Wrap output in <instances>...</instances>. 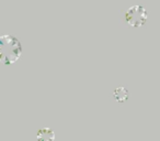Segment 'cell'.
Wrapping results in <instances>:
<instances>
[{
	"label": "cell",
	"mask_w": 160,
	"mask_h": 141,
	"mask_svg": "<svg viewBox=\"0 0 160 141\" xmlns=\"http://www.w3.org/2000/svg\"><path fill=\"white\" fill-rule=\"evenodd\" d=\"M128 90L125 87H118L113 93V97L118 103H124L128 98Z\"/></svg>",
	"instance_id": "obj_3"
},
{
	"label": "cell",
	"mask_w": 160,
	"mask_h": 141,
	"mask_svg": "<svg viewBox=\"0 0 160 141\" xmlns=\"http://www.w3.org/2000/svg\"><path fill=\"white\" fill-rule=\"evenodd\" d=\"M22 45L17 36L12 34L0 35V64L12 65L20 58Z\"/></svg>",
	"instance_id": "obj_1"
},
{
	"label": "cell",
	"mask_w": 160,
	"mask_h": 141,
	"mask_svg": "<svg viewBox=\"0 0 160 141\" xmlns=\"http://www.w3.org/2000/svg\"><path fill=\"white\" fill-rule=\"evenodd\" d=\"M123 20L128 27L140 28L148 20V12L146 8L140 5L132 6L123 14Z\"/></svg>",
	"instance_id": "obj_2"
},
{
	"label": "cell",
	"mask_w": 160,
	"mask_h": 141,
	"mask_svg": "<svg viewBox=\"0 0 160 141\" xmlns=\"http://www.w3.org/2000/svg\"><path fill=\"white\" fill-rule=\"evenodd\" d=\"M36 138L38 140H54V131L49 128H42L38 131Z\"/></svg>",
	"instance_id": "obj_4"
}]
</instances>
